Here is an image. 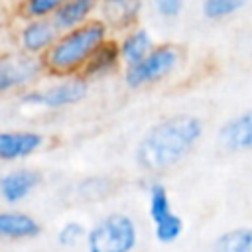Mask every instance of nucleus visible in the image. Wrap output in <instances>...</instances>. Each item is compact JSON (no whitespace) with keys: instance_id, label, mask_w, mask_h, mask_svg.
I'll return each instance as SVG.
<instances>
[{"instance_id":"nucleus-1","label":"nucleus","mask_w":252,"mask_h":252,"mask_svg":"<svg viewBox=\"0 0 252 252\" xmlns=\"http://www.w3.org/2000/svg\"><path fill=\"white\" fill-rule=\"evenodd\" d=\"M205 124L197 114L175 112L154 122L134 148L136 165L148 173H163L187 159L199 146Z\"/></svg>"},{"instance_id":"nucleus-2","label":"nucleus","mask_w":252,"mask_h":252,"mask_svg":"<svg viewBox=\"0 0 252 252\" xmlns=\"http://www.w3.org/2000/svg\"><path fill=\"white\" fill-rule=\"evenodd\" d=\"M110 35L112 32L100 18H94L79 28L61 32L49 51L41 57L45 75L49 79L81 75L89 57Z\"/></svg>"},{"instance_id":"nucleus-3","label":"nucleus","mask_w":252,"mask_h":252,"mask_svg":"<svg viewBox=\"0 0 252 252\" xmlns=\"http://www.w3.org/2000/svg\"><path fill=\"white\" fill-rule=\"evenodd\" d=\"M187 61L185 47L175 41H161L152 47V51L138 63L122 69V81L128 89L140 91L156 87L171 79Z\"/></svg>"},{"instance_id":"nucleus-4","label":"nucleus","mask_w":252,"mask_h":252,"mask_svg":"<svg viewBox=\"0 0 252 252\" xmlns=\"http://www.w3.org/2000/svg\"><path fill=\"white\" fill-rule=\"evenodd\" d=\"M89 81L81 75L59 77L47 85H37L24 91L18 102L32 110H63L81 104L89 96Z\"/></svg>"},{"instance_id":"nucleus-5","label":"nucleus","mask_w":252,"mask_h":252,"mask_svg":"<svg viewBox=\"0 0 252 252\" xmlns=\"http://www.w3.org/2000/svg\"><path fill=\"white\" fill-rule=\"evenodd\" d=\"M136 244L138 228L126 213H110L87 232V252H132Z\"/></svg>"},{"instance_id":"nucleus-6","label":"nucleus","mask_w":252,"mask_h":252,"mask_svg":"<svg viewBox=\"0 0 252 252\" xmlns=\"http://www.w3.org/2000/svg\"><path fill=\"white\" fill-rule=\"evenodd\" d=\"M41 57L28 55L20 49L0 51V96H20L45 79Z\"/></svg>"},{"instance_id":"nucleus-7","label":"nucleus","mask_w":252,"mask_h":252,"mask_svg":"<svg viewBox=\"0 0 252 252\" xmlns=\"http://www.w3.org/2000/svg\"><path fill=\"white\" fill-rule=\"evenodd\" d=\"M16 22L18 24L14 30V45L16 49L33 57H43L61 33V30L55 26L51 18L16 20Z\"/></svg>"},{"instance_id":"nucleus-8","label":"nucleus","mask_w":252,"mask_h":252,"mask_svg":"<svg viewBox=\"0 0 252 252\" xmlns=\"http://www.w3.org/2000/svg\"><path fill=\"white\" fill-rule=\"evenodd\" d=\"M45 144V134L37 130H0V161L12 163L28 159L41 152Z\"/></svg>"},{"instance_id":"nucleus-9","label":"nucleus","mask_w":252,"mask_h":252,"mask_svg":"<svg viewBox=\"0 0 252 252\" xmlns=\"http://www.w3.org/2000/svg\"><path fill=\"white\" fill-rule=\"evenodd\" d=\"M217 142L228 154L252 152V108L224 120L217 132Z\"/></svg>"},{"instance_id":"nucleus-10","label":"nucleus","mask_w":252,"mask_h":252,"mask_svg":"<svg viewBox=\"0 0 252 252\" xmlns=\"http://www.w3.org/2000/svg\"><path fill=\"white\" fill-rule=\"evenodd\" d=\"M144 0H100L98 18L108 26L112 35H120L140 24Z\"/></svg>"},{"instance_id":"nucleus-11","label":"nucleus","mask_w":252,"mask_h":252,"mask_svg":"<svg viewBox=\"0 0 252 252\" xmlns=\"http://www.w3.org/2000/svg\"><path fill=\"white\" fill-rule=\"evenodd\" d=\"M120 69H124V65H122L120 49H118V39H116V35H110L89 57L85 69L81 71V77H85L89 83H93V81L106 79V77L118 73Z\"/></svg>"},{"instance_id":"nucleus-12","label":"nucleus","mask_w":252,"mask_h":252,"mask_svg":"<svg viewBox=\"0 0 252 252\" xmlns=\"http://www.w3.org/2000/svg\"><path fill=\"white\" fill-rule=\"evenodd\" d=\"M41 183V173L33 167H14L0 175V197L8 205L28 199Z\"/></svg>"},{"instance_id":"nucleus-13","label":"nucleus","mask_w":252,"mask_h":252,"mask_svg":"<svg viewBox=\"0 0 252 252\" xmlns=\"http://www.w3.org/2000/svg\"><path fill=\"white\" fill-rule=\"evenodd\" d=\"M116 39H118V49H120V57H122L124 67H130L138 61H142L152 51V47L156 45L150 30L140 26V24L134 26L132 30L116 35Z\"/></svg>"},{"instance_id":"nucleus-14","label":"nucleus","mask_w":252,"mask_h":252,"mask_svg":"<svg viewBox=\"0 0 252 252\" xmlns=\"http://www.w3.org/2000/svg\"><path fill=\"white\" fill-rule=\"evenodd\" d=\"M98 8L100 0H65L51 20L61 32H67L98 18Z\"/></svg>"},{"instance_id":"nucleus-15","label":"nucleus","mask_w":252,"mask_h":252,"mask_svg":"<svg viewBox=\"0 0 252 252\" xmlns=\"http://www.w3.org/2000/svg\"><path fill=\"white\" fill-rule=\"evenodd\" d=\"M41 234V224L22 211H0V238L28 240Z\"/></svg>"},{"instance_id":"nucleus-16","label":"nucleus","mask_w":252,"mask_h":252,"mask_svg":"<svg viewBox=\"0 0 252 252\" xmlns=\"http://www.w3.org/2000/svg\"><path fill=\"white\" fill-rule=\"evenodd\" d=\"M213 252H252V228L238 226L219 234Z\"/></svg>"},{"instance_id":"nucleus-17","label":"nucleus","mask_w":252,"mask_h":252,"mask_svg":"<svg viewBox=\"0 0 252 252\" xmlns=\"http://www.w3.org/2000/svg\"><path fill=\"white\" fill-rule=\"evenodd\" d=\"M65 0H22L14 4L16 20H39L53 18V14L63 6Z\"/></svg>"},{"instance_id":"nucleus-18","label":"nucleus","mask_w":252,"mask_h":252,"mask_svg":"<svg viewBox=\"0 0 252 252\" xmlns=\"http://www.w3.org/2000/svg\"><path fill=\"white\" fill-rule=\"evenodd\" d=\"M173 211L171 207V199H169V191L163 183L154 181L148 187V215L152 219V222H159L163 219H167Z\"/></svg>"},{"instance_id":"nucleus-19","label":"nucleus","mask_w":252,"mask_h":252,"mask_svg":"<svg viewBox=\"0 0 252 252\" xmlns=\"http://www.w3.org/2000/svg\"><path fill=\"white\" fill-rule=\"evenodd\" d=\"M246 8V0H201V14L209 22H224Z\"/></svg>"},{"instance_id":"nucleus-20","label":"nucleus","mask_w":252,"mask_h":252,"mask_svg":"<svg viewBox=\"0 0 252 252\" xmlns=\"http://www.w3.org/2000/svg\"><path fill=\"white\" fill-rule=\"evenodd\" d=\"M183 226H185L183 219L177 213H171L167 219H163V220H159V222L154 224L156 240L161 242V244H171V242H175L181 236Z\"/></svg>"},{"instance_id":"nucleus-21","label":"nucleus","mask_w":252,"mask_h":252,"mask_svg":"<svg viewBox=\"0 0 252 252\" xmlns=\"http://www.w3.org/2000/svg\"><path fill=\"white\" fill-rule=\"evenodd\" d=\"M83 238H87V228H85V224L79 222V220H67V222L59 228V232H57V242H59L61 246H65V248L75 246V244L81 242Z\"/></svg>"},{"instance_id":"nucleus-22","label":"nucleus","mask_w":252,"mask_h":252,"mask_svg":"<svg viewBox=\"0 0 252 252\" xmlns=\"http://www.w3.org/2000/svg\"><path fill=\"white\" fill-rule=\"evenodd\" d=\"M150 6L161 20H177L183 14L185 0H150Z\"/></svg>"},{"instance_id":"nucleus-23","label":"nucleus","mask_w":252,"mask_h":252,"mask_svg":"<svg viewBox=\"0 0 252 252\" xmlns=\"http://www.w3.org/2000/svg\"><path fill=\"white\" fill-rule=\"evenodd\" d=\"M12 2H14V4H16V2H22V0H12Z\"/></svg>"}]
</instances>
